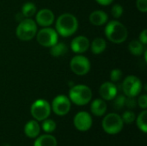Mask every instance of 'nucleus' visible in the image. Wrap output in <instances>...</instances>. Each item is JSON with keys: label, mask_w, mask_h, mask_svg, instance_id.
<instances>
[{"label": "nucleus", "mask_w": 147, "mask_h": 146, "mask_svg": "<svg viewBox=\"0 0 147 146\" xmlns=\"http://www.w3.org/2000/svg\"><path fill=\"white\" fill-rule=\"evenodd\" d=\"M78 28V21L77 17L71 13H64L60 15L55 23V30L58 34L62 37H69L74 34Z\"/></svg>", "instance_id": "1"}, {"label": "nucleus", "mask_w": 147, "mask_h": 146, "mask_svg": "<svg viewBox=\"0 0 147 146\" xmlns=\"http://www.w3.org/2000/svg\"><path fill=\"white\" fill-rule=\"evenodd\" d=\"M104 34L108 40L115 44L123 43L128 35V32L125 25L116 20L107 23L104 29Z\"/></svg>", "instance_id": "2"}, {"label": "nucleus", "mask_w": 147, "mask_h": 146, "mask_svg": "<svg viewBox=\"0 0 147 146\" xmlns=\"http://www.w3.org/2000/svg\"><path fill=\"white\" fill-rule=\"evenodd\" d=\"M92 98L91 89L84 84H78L73 86L69 91V99L74 104L84 106L88 104Z\"/></svg>", "instance_id": "3"}, {"label": "nucleus", "mask_w": 147, "mask_h": 146, "mask_svg": "<svg viewBox=\"0 0 147 146\" xmlns=\"http://www.w3.org/2000/svg\"><path fill=\"white\" fill-rule=\"evenodd\" d=\"M37 33V24L36 22L30 19L25 18L22 20L16 30V34L17 38L23 41H28L32 40Z\"/></svg>", "instance_id": "4"}, {"label": "nucleus", "mask_w": 147, "mask_h": 146, "mask_svg": "<svg viewBox=\"0 0 147 146\" xmlns=\"http://www.w3.org/2000/svg\"><path fill=\"white\" fill-rule=\"evenodd\" d=\"M121 87L124 94L127 97H135L142 91L143 84L138 77L128 76L124 79Z\"/></svg>", "instance_id": "5"}, {"label": "nucleus", "mask_w": 147, "mask_h": 146, "mask_svg": "<svg viewBox=\"0 0 147 146\" xmlns=\"http://www.w3.org/2000/svg\"><path fill=\"white\" fill-rule=\"evenodd\" d=\"M123 120L117 114H109L102 120V128L109 134H116L123 128Z\"/></svg>", "instance_id": "6"}, {"label": "nucleus", "mask_w": 147, "mask_h": 146, "mask_svg": "<svg viewBox=\"0 0 147 146\" xmlns=\"http://www.w3.org/2000/svg\"><path fill=\"white\" fill-rule=\"evenodd\" d=\"M36 38L38 43L42 46L51 47L58 42L59 36L55 29L49 27H45L36 33Z\"/></svg>", "instance_id": "7"}, {"label": "nucleus", "mask_w": 147, "mask_h": 146, "mask_svg": "<svg viewBox=\"0 0 147 146\" xmlns=\"http://www.w3.org/2000/svg\"><path fill=\"white\" fill-rule=\"evenodd\" d=\"M32 116L39 121L46 120L51 113V106L46 100H36L30 108Z\"/></svg>", "instance_id": "8"}, {"label": "nucleus", "mask_w": 147, "mask_h": 146, "mask_svg": "<svg viewBox=\"0 0 147 146\" xmlns=\"http://www.w3.org/2000/svg\"><path fill=\"white\" fill-rule=\"evenodd\" d=\"M70 67L71 71L76 75L84 76L90 70V62L85 56L78 54L71 59Z\"/></svg>", "instance_id": "9"}, {"label": "nucleus", "mask_w": 147, "mask_h": 146, "mask_svg": "<svg viewBox=\"0 0 147 146\" xmlns=\"http://www.w3.org/2000/svg\"><path fill=\"white\" fill-rule=\"evenodd\" d=\"M52 108L56 114L59 116L65 115L71 109V101L64 95L57 96L52 102Z\"/></svg>", "instance_id": "10"}, {"label": "nucleus", "mask_w": 147, "mask_h": 146, "mask_svg": "<svg viewBox=\"0 0 147 146\" xmlns=\"http://www.w3.org/2000/svg\"><path fill=\"white\" fill-rule=\"evenodd\" d=\"M74 126L79 131H88L92 126V118L90 114L84 111L78 113L74 117Z\"/></svg>", "instance_id": "11"}, {"label": "nucleus", "mask_w": 147, "mask_h": 146, "mask_svg": "<svg viewBox=\"0 0 147 146\" xmlns=\"http://www.w3.org/2000/svg\"><path fill=\"white\" fill-rule=\"evenodd\" d=\"M54 14L53 12L49 9H40L36 15H35V20H36V24L45 28V27H49L51 26L53 22H54Z\"/></svg>", "instance_id": "12"}, {"label": "nucleus", "mask_w": 147, "mask_h": 146, "mask_svg": "<svg viewBox=\"0 0 147 146\" xmlns=\"http://www.w3.org/2000/svg\"><path fill=\"white\" fill-rule=\"evenodd\" d=\"M117 87L113 82L103 83L99 89V94L101 97L105 101H111L117 96Z\"/></svg>", "instance_id": "13"}, {"label": "nucleus", "mask_w": 147, "mask_h": 146, "mask_svg": "<svg viewBox=\"0 0 147 146\" xmlns=\"http://www.w3.org/2000/svg\"><path fill=\"white\" fill-rule=\"evenodd\" d=\"M90 40L87 37L78 35L71 40V48L75 53L80 54L85 52L90 48Z\"/></svg>", "instance_id": "14"}, {"label": "nucleus", "mask_w": 147, "mask_h": 146, "mask_svg": "<svg viewBox=\"0 0 147 146\" xmlns=\"http://www.w3.org/2000/svg\"><path fill=\"white\" fill-rule=\"evenodd\" d=\"M90 22L95 26H102L108 22L109 16L107 13L102 10H95L90 15Z\"/></svg>", "instance_id": "15"}, {"label": "nucleus", "mask_w": 147, "mask_h": 146, "mask_svg": "<svg viewBox=\"0 0 147 146\" xmlns=\"http://www.w3.org/2000/svg\"><path fill=\"white\" fill-rule=\"evenodd\" d=\"M91 113L96 116H102L107 111V104L103 99H96L90 106Z\"/></svg>", "instance_id": "16"}, {"label": "nucleus", "mask_w": 147, "mask_h": 146, "mask_svg": "<svg viewBox=\"0 0 147 146\" xmlns=\"http://www.w3.org/2000/svg\"><path fill=\"white\" fill-rule=\"evenodd\" d=\"M24 132L28 138H36L40 133V126L38 122L35 120L28 121L25 125Z\"/></svg>", "instance_id": "17"}, {"label": "nucleus", "mask_w": 147, "mask_h": 146, "mask_svg": "<svg viewBox=\"0 0 147 146\" xmlns=\"http://www.w3.org/2000/svg\"><path fill=\"white\" fill-rule=\"evenodd\" d=\"M90 46L91 52L94 54H100L105 51V49L107 47V43L103 38L97 37L92 41V43H91V45H90Z\"/></svg>", "instance_id": "18"}, {"label": "nucleus", "mask_w": 147, "mask_h": 146, "mask_svg": "<svg viewBox=\"0 0 147 146\" xmlns=\"http://www.w3.org/2000/svg\"><path fill=\"white\" fill-rule=\"evenodd\" d=\"M68 52L67 46L63 42H57L53 46H51L50 49V54L54 58L62 57L65 54H66Z\"/></svg>", "instance_id": "19"}, {"label": "nucleus", "mask_w": 147, "mask_h": 146, "mask_svg": "<svg viewBox=\"0 0 147 146\" xmlns=\"http://www.w3.org/2000/svg\"><path fill=\"white\" fill-rule=\"evenodd\" d=\"M34 146H57L56 139L49 134L40 136L35 141Z\"/></svg>", "instance_id": "20"}, {"label": "nucleus", "mask_w": 147, "mask_h": 146, "mask_svg": "<svg viewBox=\"0 0 147 146\" xmlns=\"http://www.w3.org/2000/svg\"><path fill=\"white\" fill-rule=\"evenodd\" d=\"M145 45L142 44L140 40H132L129 45H128V49L130 52L134 55V56H140L144 51H145Z\"/></svg>", "instance_id": "21"}, {"label": "nucleus", "mask_w": 147, "mask_h": 146, "mask_svg": "<svg viewBox=\"0 0 147 146\" xmlns=\"http://www.w3.org/2000/svg\"><path fill=\"white\" fill-rule=\"evenodd\" d=\"M21 13L25 18H30L31 16L34 15L36 13V6L34 3L31 2L25 3L22 7V11Z\"/></svg>", "instance_id": "22"}, {"label": "nucleus", "mask_w": 147, "mask_h": 146, "mask_svg": "<svg viewBox=\"0 0 147 146\" xmlns=\"http://www.w3.org/2000/svg\"><path fill=\"white\" fill-rule=\"evenodd\" d=\"M147 111L144 110L140 114V115L137 118V126L138 127L145 133H147Z\"/></svg>", "instance_id": "23"}, {"label": "nucleus", "mask_w": 147, "mask_h": 146, "mask_svg": "<svg viewBox=\"0 0 147 146\" xmlns=\"http://www.w3.org/2000/svg\"><path fill=\"white\" fill-rule=\"evenodd\" d=\"M56 128V123L53 120H44L42 123V129L46 133H53Z\"/></svg>", "instance_id": "24"}, {"label": "nucleus", "mask_w": 147, "mask_h": 146, "mask_svg": "<svg viewBox=\"0 0 147 146\" xmlns=\"http://www.w3.org/2000/svg\"><path fill=\"white\" fill-rule=\"evenodd\" d=\"M114 102V107L115 109H121L125 106V102H126V97L123 95H120L118 96H115Z\"/></svg>", "instance_id": "25"}, {"label": "nucleus", "mask_w": 147, "mask_h": 146, "mask_svg": "<svg viewBox=\"0 0 147 146\" xmlns=\"http://www.w3.org/2000/svg\"><path fill=\"white\" fill-rule=\"evenodd\" d=\"M111 14L115 18H120L123 14V7L121 4H115L111 9Z\"/></svg>", "instance_id": "26"}, {"label": "nucleus", "mask_w": 147, "mask_h": 146, "mask_svg": "<svg viewBox=\"0 0 147 146\" xmlns=\"http://www.w3.org/2000/svg\"><path fill=\"white\" fill-rule=\"evenodd\" d=\"M121 119H122L123 122H125L127 124H131L135 120V114L132 111H127L123 114Z\"/></svg>", "instance_id": "27"}, {"label": "nucleus", "mask_w": 147, "mask_h": 146, "mask_svg": "<svg viewBox=\"0 0 147 146\" xmlns=\"http://www.w3.org/2000/svg\"><path fill=\"white\" fill-rule=\"evenodd\" d=\"M122 71L120 69H114L110 72V79L112 82H118L122 77Z\"/></svg>", "instance_id": "28"}, {"label": "nucleus", "mask_w": 147, "mask_h": 146, "mask_svg": "<svg viewBox=\"0 0 147 146\" xmlns=\"http://www.w3.org/2000/svg\"><path fill=\"white\" fill-rule=\"evenodd\" d=\"M136 5L140 11H141L143 13L147 11V0H137Z\"/></svg>", "instance_id": "29"}, {"label": "nucleus", "mask_w": 147, "mask_h": 146, "mask_svg": "<svg viewBox=\"0 0 147 146\" xmlns=\"http://www.w3.org/2000/svg\"><path fill=\"white\" fill-rule=\"evenodd\" d=\"M125 105L132 109V108H135L136 106H137V101L134 99V97H128V98H126V102H125Z\"/></svg>", "instance_id": "30"}, {"label": "nucleus", "mask_w": 147, "mask_h": 146, "mask_svg": "<svg viewBox=\"0 0 147 146\" xmlns=\"http://www.w3.org/2000/svg\"><path fill=\"white\" fill-rule=\"evenodd\" d=\"M138 104L139 106L143 108L146 109L147 108V96L146 95H142L139 97L138 99Z\"/></svg>", "instance_id": "31"}, {"label": "nucleus", "mask_w": 147, "mask_h": 146, "mask_svg": "<svg viewBox=\"0 0 147 146\" xmlns=\"http://www.w3.org/2000/svg\"><path fill=\"white\" fill-rule=\"evenodd\" d=\"M140 41L144 44V45H146L147 43V30L146 29H144L140 34Z\"/></svg>", "instance_id": "32"}, {"label": "nucleus", "mask_w": 147, "mask_h": 146, "mask_svg": "<svg viewBox=\"0 0 147 146\" xmlns=\"http://www.w3.org/2000/svg\"><path fill=\"white\" fill-rule=\"evenodd\" d=\"M97 3L101 4V5H103V6H107V5H109L113 3L114 0H96Z\"/></svg>", "instance_id": "33"}]
</instances>
